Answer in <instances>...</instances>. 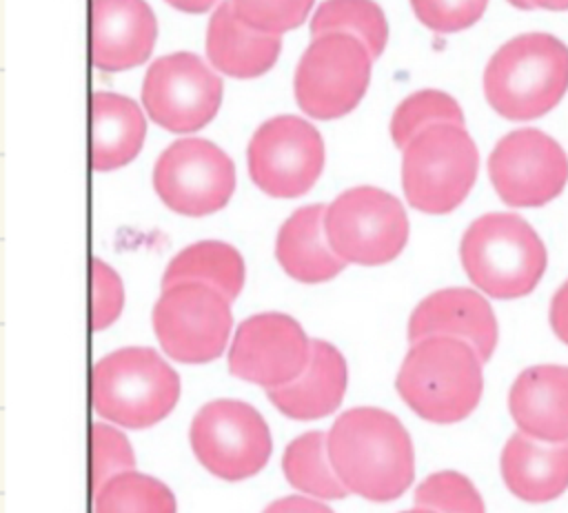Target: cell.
I'll use <instances>...</instances> for the list:
<instances>
[{"instance_id": "obj_1", "label": "cell", "mask_w": 568, "mask_h": 513, "mask_svg": "<svg viewBox=\"0 0 568 513\" xmlns=\"http://www.w3.org/2000/svg\"><path fill=\"white\" fill-rule=\"evenodd\" d=\"M328 457L344 486L371 502L397 500L415 477L413 442L388 411H344L328 431Z\"/></svg>"}, {"instance_id": "obj_2", "label": "cell", "mask_w": 568, "mask_h": 513, "mask_svg": "<svg viewBox=\"0 0 568 513\" xmlns=\"http://www.w3.org/2000/svg\"><path fill=\"white\" fill-rule=\"evenodd\" d=\"M484 360L457 338L433 335L410 342L395 386L424 420L453 424L468 418L481 400Z\"/></svg>"}, {"instance_id": "obj_3", "label": "cell", "mask_w": 568, "mask_h": 513, "mask_svg": "<svg viewBox=\"0 0 568 513\" xmlns=\"http://www.w3.org/2000/svg\"><path fill=\"white\" fill-rule=\"evenodd\" d=\"M568 89V47L541 31L501 44L484 69V95L506 120H535Z\"/></svg>"}, {"instance_id": "obj_4", "label": "cell", "mask_w": 568, "mask_h": 513, "mask_svg": "<svg viewBox=\"0 0 568 513\" xmlns=\"http://www.w3.org/2000/svg\"><path fill=\"white\" fill-rule=\"evenodd\" d=\"M459 258L468 280L497 300L528 295L546 271L541 238L515 213L477 218L462 238Z\"/></svg>"}, {"instance_id": "obj_5", "label": "cell", "mask_w": 568, "mask_h": 513, "mask_svg": "<svg viewBox=\"0 0 568 513\" xmlns=\"http://www.w3.org/2000/svg\"><path fill=\"white\" fill-rule=\"evenodd\" d=\"M178 400L180 378L153 349H118L93 366V409L124 429L158 424L173 411Z\"/></svg>"}, {"instance_id": "obj_6", "label": "cell", "mask_w": 568, "mask_h": 513, "mask_svg": "<svg viewBox=\"0 0 568 513\" xmlns=\"http://www.w3.org/2000/svg\"><path fill=\"white\" fill-rule=\"evenodd\" d=\"M477 167L479 155L468 131L462 124H435L404 147V195L417 211L450 213L470 193Z\"/></svg>"}, {"instance_id": "obj_7", "label": "cell", "mask_w": 568, "mask_h": 513, "mask_svg": "<svg viewBox=\"0 0 568 513\" xmlns=\"http://www.w3.org/2000/svg\"><path fill=\"white\" fill-rule=\"evenodd\" d=\"M326 238L333 251L362 266L395 260L408 242V218L402 202L377 189L355 187L326 207Z\"/></svg>"}, {"instance_id": "obj_8", "label": "cell", "mask_w": 568, "mask_h": 513, "mask_svg": "<svg viewBox=\"0 0 568 513\" xmlns=\"http://www.w3.org/2000/svg\"><path fill=\"white\" fill-rule=\"evenodd\" d=\"M373 56L362 40L348 33L313 38L295 69V98L300 109L317 120L351 113L371 80Z\"/></svg>"}, {"instance_id": "obj_9", "label": "cell", "mask_w": 568, "mask_h": 513, "mask_svg": "<svg viewBox=\"0 0 568 513\" xmlns=\"http://www.w3.org/2000/svg\"><path fill=\"white\" fill-rule=\"evenodd\" d=\"M231 300L202 282L162 289L153 306V331L164 353L184 364L220 358L231 335Z\"/></svg>"}, {"instance_id": "obj_10", "label": "cell", "mask_w": 568, "mask_h": 513, "mask_svg": "<svg viewBox=\"0 0 568 513\" xmlns=\"http://www.w3.org/2000/svg\"><path fill=\"white\" fill-rule=\"evenodd\" d=\"M189 440L200 464L226 482H240L262 471L273 449L264 418L240 400L204 404L191 422Z\"/></svg>"}, {"instance_id": "obj_11", "label": "cell", "mask_w": 568, "mask_h": 513, "mask_svg": "<svg viewBox=\"0 0 568 513\" xmlns=\"http://www.w3.org/2000/svg\"><path fill=\"white\" fill-rule=\"evenodd\" d=\"M246 162L257 189L273 198L306 193L324 169L320 131L297 115H275L253 133Z\"/></svg>"}, {"instance_id": "obj_12", "label": "cell", "mask_w": 568, "mask_h": 513, "mask_svg": "<svg viewBox=\"0 0 568 513\" xmlns=\"http://www.w3.org/2000/svg\"><path fill=\"white\" fill-rule=\"evenodd\" d=\"M153 187L171 211L182 215H209L231 200L235 167L213 142L182 138L158 158Z\"/></svg>"}, {"instance_id": "obj_13", "label": "cell", "mask_w": 568, "mask_h": 513, "mask_svg": "<svg viewBox=\"0 0 568 513\" xmlns=\"http://www.w3.org/2000/svg\"><path fill=\"white\" fill-rule=\"evenodd\" d=\"M220 102L222 80L189 51L158 58L142 82V104L149 118L173 133L206 127Z\"/></svg>"}, {"instance_id": "obj_14", "label": "cell", "mask_w": 568, "mask_h": 513, "mask_svg": "<svg viewBox=\"0 0 568 513\" xmlns=\"http://www.w3.org/2000/svg\"><path fill=\"white\" fill-rule=\"evenodd\" d=\"M490 182L508 207H541L568 182L566 151L539 129L504 135L488 155Z\"/></svg>"}, {"instance_id": "obj_15", "label": "cell", "mask_w": 568, "mask_h": 513, "mask_svg": "<svg viewBox=\"0 0 568 513\" xmlns=\"http://www.w3.org/2000/svg\"><path fill=\"white\" fill-rule=\"evenodd\" d=\"M313 340L286 313H257L246 318L231 342L229 371L266 391L284 386L304 373Z\"/></svg>"}, {"instance_id": "obj_16", "label": "cell", "mask_w": 568, "mask_h": 513, "mask_svg": "<svg viewBox=\"0 0 568 513\" xmlns=\"http://www.w3.org/2000/svg\"><path fill=\"white\" fill-rule=\"evenodd\" d=\"M158 22L144 0L91 2V62L100 71L142 64L155 44Z\"/></svg>"}, {"instance_id": "obj_17", "label": "cell", "mask_w": 568, "mask_h": 513, "mask_svg": "<svg viewBox=\"0 0 568 513\" xmlns=\"http://www.w3.org/2000/svg\"><path fill=\"white\" fill-rule=\"evenodd\" d=\"M433 335L464 340L488 362L497 346V320L488 300L477 291L462 286L442 289L424 298L408 320L410 342Z\"/></svg>"}, {"instance_id": "obj_18", "label": "cell", "mask_w": 568, "mask_h": 513, "mask_svg": "<svg viewBox=\"0 0 568 513\" xmlns=\"http://www.w3.org/2000/svg\"><path fill=\"white\" fill-rule=\"evenodd\" d=\"M517 429L544 442L568 440V366L537 364L517 375L508 393Z\"/></svg>"}, {"instance_id": "obj_19", "label": "cell", "mask_w": 568, "mask_h": 513, "mask_svg": "<svg viewBox=\"0 0 568 513\" xmlns=\"http://www.w3.org/2000/svg\"><path fill=\"white\" fill-rule=\"evenodd\" d=\"M499 466L515 497L530 504L550 502L568 489V440L544 442L517 431L504 444Z\"/></svg>"}, {"instance_id": "obj_20", "label": "cell", "mask_w": 568, "mask_h": 513, "mask_svg": "<svg viewBox=\"0 0 568 513\" xmlns=\"http://www.w3.org/2000/svg\"><path fill=\"white\" fill-rule=\"evenodd\" d=\"M346 360L326 340H313L311 360L293 382L268 389L271 404L293 420H317L333 413L346 393Z\"/></svg>"}, {"instance_id": "obj_21", "label": "cell", "mask_w": 568, "mask_h": 513, "mask_svg": "<svg viewBox=\"0 0 568 513\" xmlns=\"http://www.w3.org/2000/svg\"><path fill=\"white\" fill-rule=\"evenodd\" d=\"M324 218V204H308L297 209L277 231V262L297 282H326L346 266L326 238Z\"/></svg>"}, {"instance_id": "obj_22", "label": "cell", "mask_w": 568, "mask_h": 513, "mask_svg": "<svg viewBox=\"0 0 568 513\" xmlns=\"http://www.w3.org/2000/svg\"><path fill=\"white\" fill-rule=\"evenodd\" d=\"M280 36L262 33L244 24L231 0H224L209 20L206 56L211 64L233 78L266 73L280 56Z\"/></svg>"}, {"instance_id": "obj_23", "label": "cell", "mask_w": 568, "mask_h": 513, "mask_svg": "<svg viewBox=\"0 0 568 513\" xmlns=\"http://www.w3.org/2000/svg\"><path fill=\"white\" fill-rule=\"evenodd\" d=\"M146 120L140 107L118 93L98 91L91 98V167L113 171L129 164L142 149Z\"/></svg>"}, {"instance_id": "obj_24", "label": "cell", "mask_w": 568, "mask_h": 513, "mask_svg": "<svg viewBox=\"0 0 568 513\" xmlns=\"http://www.w3.org/2000/svg\"><path fill=\"white\" fill-rule=\"evenodd\" d=\"M180 282H202L235 300L244 286V260L226 242L204 240L182 249L166 266L162 289Z\"/></svg>"}, {"instance_id": "obj_25", "label": "cell", "mask_w": 568, "mask_h": 513, "mask_svg": "<svg viewBox=\"0 0 568 513\" xmlns=\"http://www.w3.org/2000/svg\"><path fill=\"white\" fill-rule=\"evenodd\" d=\"M288 484L317 500H342L351 491L335 473L328 457V433L308 431L295 437L282 457Z\"/></svg>"}, {"instance_id": "obj_26", "label": "cell", "mask_w": 568, "mask_h": 513, "mask_svg": "<svg viewBox=\"0 0 568 513\" xmlns=\"http://www.w3.org/2000/svg\"><path fill=\"white\" fill-rule=\"evenodd\" d=\"M348 33L364 42L368 53L377 58L388 42V22L373 0H324L311 20V36Z\"/></svg>"}, {"instance_id": "obj_27", "label": "cell", "mask_w": 568, "mask_h": 513, "mask_svg": "<svg viewBox=\"0 0 568 513\" xmlns=\"http://www.w3.org/2000/svg\"><path fill=\"white\" fill-rule=\"evenodd\" d=\"M93 513H178V504L164 482L126 471L93 493Z\"/></svg>"}, {"instance_id": "obj_28", "label": "cell", "mask_w": 568, "mask_h": 513, "mask_svg": "<svg viewBox=\"0 0 568 513\" xmlns=\"http://www.w3.org/2000/svg\"><path fill=\"white\" fill-rule=\"evenodd\" d=\"M435 124L464 127V111L453 95L437 89H424L399 102L390 118V138L399 149H404L422 131Z\"/></svg>"}, {"instance_id": "obj_29", "label": "cell", "mask_w": 568, "mask_h": 513, "mask_svg": "<svg viewBox=\"0 0 568 513\" xmlns=\"http://www.w3.org/2000/svg\"><path fill=\"white\" fill-rule=\"evenodd\" d=\"M415 506L435 513H486L475 484L457 471H437L415 489Z\"/></svg>"}, {"instance_id": "obj_30", "label": "cell", "mask_w": 568, "mask_h": 513, "mask_svg": "<svg viewBox=\"0 0 568 513\" xmlns=\"http://www.w3.org/2000/svg\"><path fill=\"white\" fill-rule=\"evenodd\" d=\"M237 18L262 33H286L304 22L313 0H231Z\"/></svg>"}, {"instance_id": "obj_31", "label": "cell", "mask_w": 568, "mask_h": 513, "mask_svg": "<svg viewBox=\"0 0 568 513\" xmlns=\"http://www.w3.org/2000/svg\"><path fill=\"white\" fill-rule=\"evenodd\" d=\"M91 489L93 493L98 489H102L111 477L133 471L135 466V455L133 449L129 444V440L124 437V433H120L118 429L109 426V424H93L91 429Z\"/></svg>"}, {"instance_id": "obj_32", "label": "cell", "mask_w": 568, "mask_h": 513, "mask_svg": "<svg viewBox=\"0 0 568 513\" xmlns=\"http://www.w3.org/2000/svg\"><path fill=\"white\" fill-rule=\"evenodd\" d=\"M488 0H410L415 18L437 33H457L473 27Z\"/></svg>"}, {"instance_id": "obj_33", "label": "cell", "mask_w": 568, "mask_h": 513, "mask_svg": "<svg viewBox=\"0 0 568 513\" xmlns=\"http://www.w3.org/2000/svg\"><path fill=\"white\" fill-rule=\"evenodd\" d=\"M124 306V286L120 275L102 260L91 262V326L102 331L118 320Z\"/></svg>"}, {"instance_id": "obj_34", "label": "cell", "mask_w": 568, "mask_h": 513, "mask_svg": "<svg viewBox=\"0 0 568 513\" xmlns=\"http://www.w3.org/2000/svg\"><path fill=\"white\" fill-rule=\"evenodd\" d=\"M262 513H335L320 500H311L304 495H288L271 502Z\"/></svg>"}, {"instance_id": "obj_35", "label": "cell", "mask_w": 568, "mask_h": 513, "mask_svg": "<svg viewBox=\"0 0 568 513\" xmlns=\"http://www.w3.org/2000/svg\"><path fill=\"white\" fill-rule=\"evenodd\" d=\"M550 326L555 335L568 344V280L555 291L550 302Z\"/></svg>"}, {"instance_id": "obj_36", "label": "cell", "mask_w": 568, "mask_h": 513, "mask_svg": "<svg viewBox=\"0 0 568 513\" xmlns=\"http://www.w3.org/2000/svg\"><path fill=\"white\" fill-rule=\"evenodd\" d=\"M173 9L184 13H204L209 11L217 0H166Z\"/></svg>"}, {"instance_id": "obj_37", "label": "cell", "mask_w": 568, "mask_h": 513, "mask_svg": "<svg viewBox=\"0 0 568 513\" xmlns=\"http://www.w3.org/2000/svg\"><path fill=\"white\" fill-rule=\"evenodd\" d=\"M535 7L548 9V11H566L568 9V0H530Z\"/></svg>"}, {"instance_id": "obj_38", "label": "cell", "mask_w": 568, "mask_h": 513, "mask_svg": "<svg viewBox=\"0 0 568 513\" xmlns=\"http://www.w3.org/2000/svg\"><path fill=\"white\" fill-rule=\"evenodd\" d=\"M513 7H517V9H535V4L530 2V0H508Z\"/></svg>"}, {"instance_id": "obj_39", "label": "cell", "mask_w": 568, "mask_h": 513, "mask_svg": "<svg viewBox=\"0 0 568 513\" xmlns=\"http://www.w3.org/2000/svg\"><path fill=\"white\" fill-rule=\"evenodd\" d=\"M402 513H435V511L424 509V506H415V509H410V511H402Z\"/></svg>"}]
</instances>
